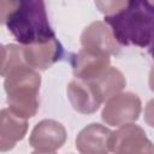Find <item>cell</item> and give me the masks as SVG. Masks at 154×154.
I'll use <instances>...</instances> for the list:
<instances>
[{
  "mask_svg": "<svg viewBox=\"0 0 154 154\" xmlns=\"http://www.w3.org/2000/svg\"><path fill=\"white\" fill-rule=\"evenodd\" d=\"M13 11L6 16V25L22 45H42L55 40L48 22L45 0H12Z\"/></svg>",
  "mask_w": 154,
  "mask_h": 154,
  "instance_id": "7a4b0ae2",
  "label": "cell"
},
{
  "mask_svg": "<svg viewBox=\"0 0 154 154\" xmlns=\"http://www.w3.org/2000/svg\"><path fill=\"white\" fill-rule=\"evenodd\" d=\"M114 38L124 46L150 47L153 38V0H126L114 14L106 16Z\"/></svg>",
  "mask_w": 154,
  "mask_h": 154,
  "instance_id": "6da1fadb",
  "label": "cell"
}]
</instances>
